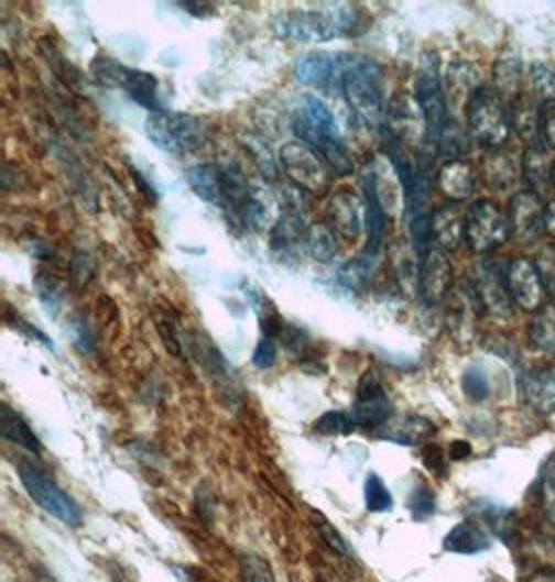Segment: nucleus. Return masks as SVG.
<instances>
[{
	"mask_svg": "<svg viewBox=\"0 0 555 582\" xmlns=\"http://www.w3.org/2000/svg\"><path fill=\"white\" fill-rule=\"evenodd\" d=\"M341 92L353 119L367 128H381L385 121V86L381 67L369 57L346 55Z\"/></svg>",
	"mask_w": 555,
	"mask_h": 582,
	"instance_id": "obj_1",
	"label": "nucleus"
},
{
	"mask_svg": "<svg viewBox=\"0 0 555 582\" xmlns=\"http://www.w3.org/2000/svg\"><path fill=\"white\" fill-rule=\"evenodd\" d=\"M356 7H325L285 11L273 21L279 39L292 42H329L352 36L360 25Z\"/></svg>",
	"mask_w": 555,
	"mask_h": 582,
	"instance_id": "obj_2",
	"label": "nucleus"
},
{
	"mask_svg": "<svg viewBox=\"0 0 555 582\" xmlns=\"http://www.w3.org/2000/svg\"><path fill=\"white\" fill-rule=\"evenodd\" d=\"M414 102L425 119V140L437 149L445 130L451 125V117L445 100V88L439 72V57L433 51H425L416 67L414 77Z\"/></svg>",
	"mask_w": 555,
	"mask_h": 582,
	"instance_id": "obj_3",
	"label": "nucleus"
},
{
	"mask_svg": "<svg viewBox=\"0 0 555 582\" xmlns=\"http://www.w3.org/2000/svg\"><path fill=\"white\" fill-rule=\"evenodd\" d=\"M466 121L470 138L487 151L501 149L512 130L505 102L493 88L487 86L479 88V92L472 96L466 111Z\"/></svg>",
	"mask_w": 555,
	"mask_h": 582,
	"instance_id": "obj_4",
	"label": "nucleus"
},
{
	"mask_svg": "<svg viewBox=\"0 0 555 582\" xmlns=\"http://www.w3.org/2000/svg\"><path fill=\"white\" fill-rule=\"evenodd\" d=\"M146 135L161 151L171 154L194 152L206 144L208 125L196 114L161 111V113H150L146 119Z\"/></svg>",
	"mask_w": 555,
	"mask_h": 582,
	"instance_id": "obj_5",
	"label": "nucleus"
},
{
	"mask_svg": "<svg viewBox=\"0 0 555 582\" xmlns=\"http://www.w3.org/2000/svg\"><path fill=\"white\" fill-rule=\"evenodd\" d=\"M21 485L28 491V495L42 507L46 514H51L56 520L69 526H79L84 520V512L77 506L63 488L58 487L55 479L44 469H40L30 460H21L18 466Z\"/></svg>",
	"mask_w": 555,
	"mask_h": 582,
	"instance_id": "obj_6",
	"label": "nucleus"
},
{
	"mask_svg": "<svg viewBox=\"0 0 555 582\" xmlns=\"http://www.w3.org/2000/svg\"><path fill=\"white\" fill-rule=\"evenodd\" d=\"M510 221L491 200H477L466 210V242L472 252L487 254L510 240Z\"/></svg>",
	"mask_w": 555,
	"mask_h": 582,
	"instance_id": "obj_7",
	"label": "nucleus"
},
{
	"mask_svg": "<svg viewBox=\"0 0 555 582\" xmlns=\"http://www.w3.org/2000/svg\"><path fill=\"white\" fill-rule=\"evenodd\" d=\"M281 169L287 175L290 184L313 194L329 186V165L318 152L304 142H290L281 152Z\"/></svg>",
	"mask_w": 555,
	"mask_h": 582,
	"instance_id": "obj_8",
	"label": "nucleus"
},
{
	"mask_svg": "<svg viewBox=\"0 0 555 582\" xmlns=\"http://www.w3.org/2000/svg\"><path fill=\"white\" fill-rule=\"evenodd\" d=\"M352 416L356 425L367 431H381L393 418V404L377 371H367L360 376Z\"/></svg>",
	"mask_w": 555,
	"mask_h": 582,
	"instance_id": "obj_9",
	"label": "nucleus"
},
{
	"mask_svg": "<svg viewBox=\"0 0 555 582\" xmlns=\"http://www.w3.org/2000/svg\"><path fill=\"white\" fill-rule=\"evenodd\" d=\"M508 266L501 268L498 261H482L477 264L472 277H470V287L481 304L482 310L493 315V317H512V298L508 292V282H505Z\"/></svg>",
	"mask_w": 555,
	"mask_h": 582,
	"instance_id": "obj_10",
	"label": "nucleus"
},
{
	"mask_svg": "<svg viewBox=\"0 0 555 582\" xmlns=\"http://www.w3.org/2000/svg\"><path fill=\"white\" fill-rule=\"evenodd\" d=\"M454 285V271H451V263L445 254V250L431 245L426 252L421 254V263H418V296L421 300L435 306L439 301H444Z\"/></svg>",
	"mask_w": 555,
	"mask_h": 582,
	"instance_id": "obj_11",
	"label": "nucleus"
},
{
	"mask_svg": "<svg viewBox=\"0 0 555 582\" xmlns=\"http://www.w3.org/2000/svg\"><path fill=\"white\" fill-rule=\"evenodd\" d=\"M508 221L512 238L519 244H533L545 231V205L535 189H522L512 196Z\"/></svg>",
	"mask_w": 555,
	"mask_h": 582,
	"instance_id": "obj_12",
	"label": "nucleus"
},
{
	"mask_svg": "<svg viewBox=\"0 0 555 582\" xmlns=\"http://www.w3.org/2000/svg\"><path fill=\"white\" fill-rule=\"evenodd\" d=\"M505 282H508V292L512 301L526 310V312H537L541 306L547 304V292L543 287V282L538 277L535 263L526 261V259H514L512 263H508V273H505Z\"/></svg>",
	"mask_w": 555,
	"mask_h": 582,
	"instance_id": "obj_13",
	"label": "nucleus"
},
{
	"mask_svg": "<svg viewBox=\"0 0 555 582\" xmlns=\"http://www.w3.org/2000/svg\"><path fill=\"white\" fill-rule=\"evenodd\" d=\"M329 223L335 235L353 242L367 227V207L352 189H339L329 202Z\"/></svg>",
	"mask_w": 555,
	"mask_h": 582,
	"instance_id": "obj_14",
	"label": "nucleus"
},
{
	"mask_svg": "<svg viewBox=\"0 0 555 582\" xmlns=\"http://www.w3.org/2000/svg\"><path fill=\"white\" fill-rule=\"evenodd\" d=\"M344 63H346V55L308 53V55L297 58L294 74H296L300 84L325 90V88L341 81Z\"/></svg>",
	"mask_w": 555,
	"mask_h": 582,
	"instance_id": "obj_15",
	"label": "nucleus"
},
{
	"mask_svg": "<svg viewBox=\"0 0 555 582\" xmlns=\"http://www.w3.org/2000/svg\"><path fill=\"white\" fill-rule=\"evenodd\" d=\"M362 191H364V207H367V245H364V256L377 259V254L383 248V238H385V227H388V210L377 191V182H374V171L372 165L364 171L362 175Z\"/></svg>",
	"mask_w": 555,
	"mask_h": 582,
	"instance_id": "obj_16",
	"label": "nucleus"
},
{
	"mask_svg": "<svg viewBox=\"0 0 555 582\" xmlns=\"http://www.w3.org/2000/svg\"><path fill=\"white\" fill-rule=\"evenodd\" d=\"M520 389L526 404L538 414H555V366H535L520 375Z\"/></svg>",
	"mask_w": 555,
	"mask_h": 582,
	"instance_id": "obj_17",
	"label": "nucleus"
},
{
	"mask_svg": "<svg viewBox=\"0 0 555 582\" xmlns=\"http://www.w3.org/2000/svg\"><path fill=\"white\" fill-rule=\"evenodd\" d=\"M479 88H482L481 77H479V72L475 69V65L464 63V61L451 63L449 72H447V88H445V100H447L449 114H466L468 105H470L472 96L479 92Z\"/></svg>",
	"mask_w": 555,
	"mask_h": 582,
	"instance_id": "obj_18",
	"label": "nucleus"
},
{
	"mask_svg": "<svg viewBox=\"0 0 555 582\" xmlns=\"http://www.w3.org/2000/svg\"><path fill=\"white\" fill-rule=\"evenodd\" d=\"M466 240V212L458 202H447L433 212V242L445 252L458 250Z\"/></svg>",
	"mask_w": 555,
	"mask_h": 582,
	"instance_id": "obj_19",
	"label": "nucleus"
},
{
	"mask_svg": "<svg viewBox=\"0 0 555 582\" xmlns=\"http://www.w3.org/2000/svg\"><path fill=\"white\" fill-rule=\"evenodd\" d=\"M491 543L493 541H491L489 528L475 518H466L445 535L444 549L449 553L477 556V553L491 549Z\"/></svg>",
	"mask_w": 555,
	"mask_h": 582,
	"instance_id": "obj_20",
	"label": "nucleus"
},
{
	"mask_svg": "<svg viewBox=\"0 0 555 582\" xmlns=\"http://www.w3.org/2000/svg\"><path fill=\"white\" fill-rule=\"evenodd\" d=\"M187 184L208 205L225 208L227 205V173L222 165H198L187 171Z\"/></svg>",
	"mask_w": 555,
	"mask_h": 582,
	"instance_id": "obj_21",
	"label": "nucleus"
},
{
	"mask_svg": "<svg viewBox=\"0 0 555 582\" xmlns=\"http://www.w3.org/2000/svg\"><path fill=\"white\" fill-rule=\"evenodd\" d=\"M482 179L489 188L510 189L516 186L522 173V161H516L512 154L503 149H496V151H487L482 156Z\"/></svg>",
	"mask_w": 555,
	"mask_h": 582,
	"instance_id": "obj_22",
	"label": "nucleus"
},
{
	"mask_svg": "<svg viewBox=\"0 0 555 582\" xmlns=\"http://www.w3.org/2000/svg\"><path fill=\"white\" fill-rule=\"evenodd\" d=\"M437 186L451 202H463L475 194L477 173L472 169V165L463 158L447 161L437 173Z\"/></svg>",
	"mask_w": 555,
	"mask_h": 582,
	"instance_id": "obj_23",
	"label": "nucleus"
},
{
	"mask_svg": "<svg viewBox=\"0 0 555 582\" xmlns=\"http://www.w3.org/2000/svg\"><path fill=\"white\" fill-rule=\"evenodd\" d=\"M510 125L516 130L520 140L531 146L535 142H541V102L535 96H516L510 102Z\"/></svg>",
	"mask_w": 555,
	"mask_h": 582,
	"instance_id": "obj_24",
	"label": "nucleus"
},
{
	"mask_svg": "<svg viewBox=\"0 0 555 582\" xmlns=\"http://www.w3.org/2000/svg\"><path fill=\"white\" fill-rule=\"evenodd\" d=\"M383 437L400 443V446H423L431 437H435L437 427L418 414H410V416H402V418H391L389 425L383 429Z\"/></svg>",
	"mask_w": 555,
	"mask_h": 582,
	"instance_id": "obj_25",
	"label": "nucleus"
},
{
	"mask_svg": "<svg viewBox=\"0 0 555 582\" xmlns=\"http://www.w3.org/2000/svg\"><path fill=\"white\" fill-rule=\"evenodd\" d=\"M520 84H522V58L512 51L501 53L493 67V90L500 95L503 102L510 105L516 96L522 95Z\"/></svg>",
	"mask_w": 555,
	"mask_h": 582,
	"instance_id": "obj_26",
	"label": "nucleus"
},
{
	"mask_svg": "<svg viewBox=\"0 0 555 582\" xmlns=\"http://www.w3.org/2000/svg\"><path fill=\"white\" fill-rule=\"evenodd\" d=\"M121 90H126L133 102L149 109L150 113L165 111L163 102H161V84H159L156 76H152L149 72L130 69Z\"/></svg>",
	"mask_w": 555,
	"mask_h": 582,
	"instance_id": "obj_27",
	"label": "nucleus"
},
{
	"mask_svg": "<svg viewBox=\"0 0 555 582\" xmlns=\"http://www.w3.org/2000/svg\"><path fill=\"white\" fill-rule=\"evenodd\" d=\"M0 431L7 441L18 446L21 450L32 451L34 455L42 453V443L36 437L34 429L21 418V414L11 410L7 404L2 406V416H0Z\"/></svg>",
	"mask_w": 555,
	"mask_h": 582,
	"instance_id": "obj_28",
	"label": "nucleus"
},
{
	"mask_svg": "<svg viewBox=\"0 0 555 582\" xmlns=\"http://www.w3.org/2000/svg\"><path fill=\"white\" fill-rule=\"evenodd\" d=\"M552 165L554 161L549 158V152L543 140L531 144L522 154V175L537 194L538 189L545 188L552 182Z\"/></svg>",
	"mask_w": 555,
	"mask_h": 582,
	"instance_id": "obj_29",
	"label": "nucleus"
},
{
	"mask_svg": "<svg viewBox=\"0 0 555 582\" xmlns=\"http://www.w3.org/2000/svg\"><path fill=\"white\" fill-rule=\"evenodd\" d=\"M529 338L531 343L541 350L555 354V301H547L541 306L537 312H533V319L529 325Z\"/></svg>",
	"mask_w": 555,
	"mask_h": 582,
	"instance_id": "obj_30",
	"label": "nucleus"
},
{
	"mask_svg": "<svg viewBox=\"0 0 555 582\" xmlns=\"http://www.w3.org/2000/svg\"><path fill=\"white\" fill-rule=\"evenodd\" d=\"M306 250L318 263H331L337 256V235L329 226H313L308 229Z\"/></svg>",
	"mask_w": 555,
	"mask_h": 582,
	"instance_id": "obj_31",
	"label": "nucleus"
},
{
	"mask_svg": "<svg viewBox=\"0 0 555 582\" xmlns=\"http://www.w3.org/2000/svg\"><path fill=\"white\" fill-rule=\"evenodd\" d=\"M313 429L316 435H323V437H346V435H353L358 425L353 420L352 413L329 410L316 418Z\"/></svg>",
	"mask_w": 555,
	"mask_h": 582,
	"instance_id": "obj_32",
	"label": "nucleus"
},
{
	"mask_svg": "<svg viewBox=\"0 0 555 582\" xmlns=\"http://www.w3.org/2000/svg\"><path fill=\"white\" fill-rule=\"evenodd\" d=\"M94 81L105 88H123L130 67L111 57H96L90 65Z\"/></svg>",
	"mask_w": 555,
	"mask_h": 582,
	"instance_id": "obj_33",
	"label": "nucleus"
},
{
	"mask_svg": "<svg viewBox=\"0 0 555 582\" xmlns=\"http://www.w3.org/2000/svg\"><path fill=\"white\" fill-rule=\"evenodd\" d=\"M364 504L372 514L389 512L393 507L391 491L385 485V481L374 472H370L369 476L364 479Z\"/></svg>",
	"mask_w": 555,
	"mask_h": 582,
	"instance_id": "obj_34",
	"label": "nucleus"
},
{
	"mask_svg": "<svg viewBox=\"0 0 555 582\" xmlns=\"http://www.w3.org/2000/svg\"><path fill=\"white\" fill-rule=\"evenodd\" d=\"M407 509H410L414 520H418V523L428 520L437 509V499H435L433 488L425 483H416L407 495Z\"/></svg>",
	"mask_w": 555,
	"mask_h": 582,
	"instance_id": "obj_35",
	"label": "nucleus"
},
{
	"mask_svg": "<svg viewBox=\"0 0 555 582\" xmlns=\"http://www.w3.org/2000/svg\"><path fill=\"white\" fill-rule=\"evenodd\" d=\"M370 268H372V259L362 254L358 259H352L350 263L344 264L337 271V279L344 287L358 292L360 287H364L367 282H369Z\"/></svg>",
	"mask_w": 555,
	"mask_h": 582,
	"instance_id": "obj_36",
	"label": "nucleus"
},
{
	"mask_svg": "<svg viewBox=\"0 0 555 582\" xmlns=\"http://www.w3.org/2000/svg\"><path fill=\"white\" fill-rule=\"evenodd\" d=\"M463 392L470 402L481 404L485 399H489L491 394V385H489V376L485 373L481 366H468L463 376Z\"/></svg>",
	"mask_w": 555,
	"mask_h": 582,
	"instance_id": "obj_37",
	"label": "nucleus"
},
{
	"mask_svg": "<svg viewBox=\"0 0 555 582\" xmlns=\"http://www.w3.org/2000/svg\"><path fill=\"white\" fill-rule=\"evenodd\" d=\"M313 523H315L316 532H318L320 541L327 545L331 551H335L337 556H344V558L352 556V549H350L348 541L341 537V532L323 514H315Z\"/></svg>",
	"mask_w": 555,
	"mask_h": 582,
	"instance_id": "obj_38",
	"label": "nucleus"
},
{
	"mask_svg": "<svg viewBox=\"0 0 555 582\" xmlns=\"http://www.w3.org/2000/svg\"><path fill=\"white\" fill-rule=\"evenodd\" d=\"M531 86L538 102L555 100V72L545 63H535L531 67Z\"/></svg>",
	"mask_w": 555,
	"mask_h": 582,
	"instance_id": "obj_39",
	"label": "nucleus"
},
{
	"mask_svg": "<svg viewBox=\"0 0 555 582\" xmlns=\"http://www.w3.org/2000/svg\"><path fill=\"white\" fill-rule=\"evenodd\" d=\"M34 287H36L37 298H40V304L42 308L51 315V317H56L58 315V308L63 304V294L58 289L55 279H51L48 275H36L34 279Z\"/></svg>",
	"mask_w": 555,
	"mask_h": 582,
	"instance_id": "obj_40",
	"label": "nucleus"
},
{
	"mask_svg": "<svg viewBox=\"0 0 555 582\" xmlns=\"http://www.w3.org/2000/svg\"><path fill=\"white\" fill-rule=\"evenodd\" d=\"M535 268L547 296L555 301V245L545 244L535 256Z\"/></svg>",
	"mask_w": 555,
	"mask_h": 582,
	"instance_id": "obj_41",
	"label": "nucleus"
},
{
	"mask_svg": "<svg viewBox=\"0 0 555 582\" xmlns=\"http://www.w3.org/2000/svg\"><path fill=\"white\" fill-rule=\"evenodd\" d=\"M541 506L547 520L555 526V453L541 472Z\"/></svg>",
	"mask_w": 555,
	"mask_h": 582,
	"instance_id": "obj_42",
	"label": "nucleus"
},
{
	"mask_svg": "<svg viewBox=\"0 0 555 582\" xmlns=\"http://www.w3.org/2000/svg\"><path fill=\"white\" fill-rule=\"evenodd\" d=\"M154 322H156V331H159V336L163 339L168 354L182 356L184 354V343H182V338H179L177 325L168 319V315H156Z\"/></svg>",
	"mask_w": 555,
	"mask_h": 582,
	"instance_id": "obj_43",
	"label": "nucleus"
},
{
	"mask_svg": "<svg viewBox=\"0 0 555 582\" xmlns=\"http://www.w3.org/2000/svg\"><path fill=\"white\" fill-rule=\"evenodd\" d=\"M279 345L275 338H264L259 341L257 350H254V356H252V362L254 366L260 369V371H266V369H273V364L278 362Z\"/></svg>",
	"mask_w": 555,
	"mask_h": 582,
	"instance_id": "obj_44",
	"label": "nucleus"
},
{
	"mask_svg": "<svg viewBox=\"0 0 555 582\" xmlns=\"http://www.w3.org/2000/svg\"><path fill=\"white\" fill-rule=\"evenodd\" d=\"M541 140L549 151H555V100L541 102Z\"/></svg>",
	"mask_w": 555,
	"mask_h": 582,
	"instance_id": "obj_45",
	"label": "nucleus"
},
{
	"mask_svg": "<svg viewBox=\"0 0 555 582\" xmlns=\"http://www.w3.org/2000/svg\"><path fill=\"white\" fill-rule=\"evenodd\" d=\"M94 261L86 254V252H77L72 261V279L75 285H86L92 279Z\"/></svg>",
	"mask_w": 555,
	"mask_h": 582,
	"instance_id": "obj_46",
	"label": "nucleus"
},
{
	"mask_svg": "<svg viewBox=\"0 0 555 582\" xmlns=\"http://www.w3.org/2000/svg\"><path fill=\"white\" fill-rule=\"evenodd\" d=\"M7 319H9V322H11V325H15V329H18V331H21V333H25L28 338L36 339V341H40L42 345H46V348H51V350L55 348L53 339L48 338V336H46L44 331H40V329H37V327H34V325H30L28 320L21 319L19 315H9Z\"/></svg>",
	"mask_w": 555,
	"mask_h": 582,
	"instance_id": "obj_47",
	"label": "nucleus"
},
{
	"mask_svg": "<svg viewBox=\"0 0 555 582\" xmlns=\"http://www.w3.org/2000/svg\"><path fill=\"white\" fill-rule=\"evenodd\" d=\"M423 462H425L426 469L435 474H444L445 469V455L444 450L439 446H425L423 450Z\"/></svg>",
	"mask_w": 555,
	"mask_h": 582,
	"instance_id": "obj_48",
	"label": "nucleus"
},
{
	"mask_svg": "<svg viewBox=\"0 0 555 582\" xmlns=\"http://www.w3.org/2000/svg\"><path fill=\"white\" fill-rule=\"evenodd\" d=\"M74 329L75 341H77L79 350H81V352H92L94 338L92 333H90V327H88V322H86L84 319H77L75 320Z\"/></svg>",
	"mask_w": 555,
	"mask_h": 582,
	"instance_id": "obj_49",
	"label": "nucleus"
},
{
	"mask_svg": "<svg viewBox=\"0 0 555 582\" xmlns=\"http://www.w3.org/2000/svg\"><path fill=\"white\" fill-rule=\"evenodd\" d=\"M131 177H133V184L138 186V189L149 198V202H154L156 200V191H154V188L150 186L149 182H146V177L140 173V171L135 169L133 165L130 167Z\"/></svg>",
	"mask_w": 555,
	"mask_h": 582,
	"instance_id": "obj_50",
	"label": "nucleus"
},
{
	"mask_svg": "<svg viewBox=\"0 0 555 582\" xmlns=\"http://www.w3.org/2000/svg\"><path fill=\"white\" fill-rule=\"evenodd\" d=\"M246 582H273V579L264 572L262 563L250 562L246 565Z\"/></svg>",
	"mask_w": 555,
	"mask_h": 582,
	"instance_id": "obj_51",
	"label": "nucleus"
},
{
	"mask_svg": "<svg viewBox=\"0 0 555 582\" xmlns=\"http://www.w3.org/2000/svg\"><path fill=\"white\" fill-rule=\"evenodd\" d=\"M470 455V446L466 443V441H454L451 446H449V458L451 460H464V458H468Z\"/></svg>",
	"mask_w": 555,
	"mask_h": 582,
	"instance_id": "obj_52",
	"label": "nucleus"
},
{
	"mask_svg": "<svg viewBox=\"0 0 555 582\" xmlns=\"http://www.w3.org/2000/svg\"><path fill=\"white\" fill-rule=\"evenodd\" d=\"M545 231L555 238V200L545 205Z\"/></svg>",
	"mask_w": 555,
	"mask_h": 582,
	"instance_id": "obj_53",
	"label": "nucleus"
},
{
	"mask_svg": "<svg viewBox=\"0 0 555 582\" xmlns=\"http://www.w3.org/2000/svg\"><path fill=\"white\" fill-rule=\"evenodd\" d=\"M182 9H185V11H192L196 18H200V15H208L213 9L210 7H192V4H182Z\"/></svg>",
	"mask_w": 555,
	"mask_h": 582,
	"instance_id": "obj_54",
	"label": "nucleus"
},
{
	"mask_svg": "<svg viewBox=\"0 0 555 582\" xmlns=\"http://www.w3.org/2000/svg\"><path fill=\"white\" fill-rule=\"evenodd\" d=\"M552 184H554L555 186V161H554V165H552Z\"/></svg>",
	"mask_w": 555,
	"mask_h": 582,
	"instance_id": "obj_55",
	"label": "nucleus"
},
{
	"mask_svg": "<svg viewBox=\"0 0 555 582\" xmlns=\"http://www.w3.org/2000/svg\"><path fill=\"white\" fill-rule=\"evenodd\" d=\"M535 582H555V581H541V579H538V581H535Z\"/></svg>",
	"mask_w": 555,
	"mask_h": 582,
	"instance_id": "obj_56",
	"label": "nucleus"
}]
</instances>
